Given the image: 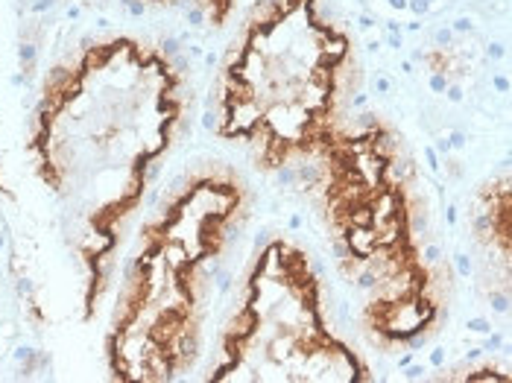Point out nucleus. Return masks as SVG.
I'll return each mask as SVG.
<instances>
[{"label":"nucleus","mask_w":512,"mask_h":383,"mask_svg":"<svg viewBox=\"0 0 512 383\" xmlns=\"http://www.w3.org/2000/svg\"><path fill=\"white\" fill-rule=\"evenodd\" d=\"M191 106L173 53L135 36L82 44L41 79L27 158L82 275V322L112 290L120 243Z\"/></svg>","instance_id":"nucleus-1"},{"label":"nucleus","mask_w":512,"mask_h":383,"mask_svg":"<svg viewBox=\"0 0 512 383\" xmlns=\"http://www.w3.org/2000/svg\"><path fill=\"white\" fill-rule=\"evenodd\" d=\"M314 161L316 205L337 264L360 293L363 334L378 348L425 340L445 310V278L425 252L393 126L381 117L343 123Z\"/></svg>","instance_id":"nucleus-2"},{"label":"nucleus","mask_w":512,"mask_h":383,"mask_svg":"<svg viewBox=\"0 0 512 383\" xmlns=\"http://www.w3.org/2000/svg\"><path fill=\"white\" fill-rule=\"evenodd\" d=\"M246 208V182L232 167L208 164L147 217L103 340L112 381L167 383L194 369L214 272Z\"/></svg>","instance_id":"nucleus-3"},{"label":"nucleus","mask_w":512,"mask_h":383,"mask_svg":"<svg viewBox=\"0 0 512 383\" xmlns=\"http://www.w3.org/2000/svg\"><path fill=\"white\" fill-rule=\"evenodd\" d=\"M352 39L319 0H258L223 59L214 132L258 170L314 161L343 129Z\"/></svg>","instance_id":"nucleus-4"},{"label":"nucleus","mask_w":512,"mask_h":383,"mask_svg":"<svg viewBox=\"0 0 512 383\" xmlns=\"http://www.w3.org/2000/svg\"><path fill=\"white\" fill-rule=\"evenodd\" d=\"M208 383H369L372 366L325 310L311 255L287 237L267 240L243 272Z\"/></svg>","instance_id":"nucleus-5"},{"label":"nucleus","mask_w":512,"mask_h":383,"mask_svg":"<svg viewBox=\"0 0 512 383\" xmlns=\"http://www.w3.org/2000/svg\"><path fill=\"white\" fill-rule=\"evenodd\" d=\"M474 234L486 246L492 258L501 261V267L510 269L512 255V188L510 176L501 173L480 185L474 193Z\"/></svg>","instance_id":"nucleus-6"},{"label":"nucleus","mask_w":512,"mask_h":383,"mask_svg":"<svg viewBox=\"0 0 512 383\" xmlns=\"http://www.w3.org/2000/svg\"><path fill=\"white\" fill-rule=\"evenodd\" d=\"M150 3H176V0H150ZM194 3L202 6V12L208 15L214 27H226L237 6V0H194Z\"/></svg>","instance_id":"nucleus-7"}]
</instances>
